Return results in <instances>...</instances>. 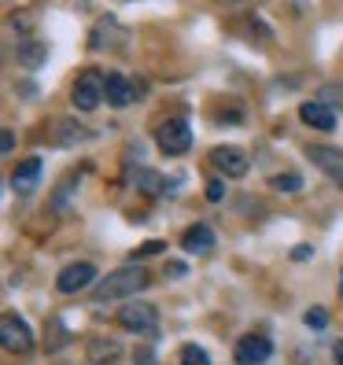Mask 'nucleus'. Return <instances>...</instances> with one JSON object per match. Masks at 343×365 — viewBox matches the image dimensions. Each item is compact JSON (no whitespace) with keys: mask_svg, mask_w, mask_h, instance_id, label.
Instances as JSON below:
<instances>
[{"mask_svg":"<svg viewBox=\"0 0 343 365\" xmlns=\"http://www.w3.org/2000/svg\"><path fill=\"white\" fill-rule=\"evenodd\" d=\"M107 103L111 107H130L133 103V85L122 74H107Z\"/></svg>","mask_w":343,"mask_h":365,"instance_id":"13","label":"nucleus"},{"mask_svg":"<svg viewBox=\"0 0 343 365\" xmlns=\"http://www.w3.org/2000/svg\"><path fill=\"white\" fill-rule=\"evenodd\" d=\"M41 178V159H26V163H19L15 166V174H11V188L15 192H30Z\"/></svg>","mask_w":343,"mask_h":365,"instance_id":"14","label":"nucleus"},{"mask_svg":"<svg viewBox=\"0 0 343 365\" xmlns=\"http://www.w3.org/2000/svg\"><path fill=\"white\" fill-rule=\"evenodd\" d=\"M214 4H225V8H240V4H259V0H214Z\"/></svg>","mask_w":343,"mask_h":365,"instance_id":"25","label":"nucleus"},{"mask_svg":"<svg viewBox=\"0 0 343 365\" xmlns=\"http://www.w3.org/2000/svg\"><path fill=\"white\" fill-rule=\"evenodd\" d=\"M15 59H19V67H41V63L48 59V48L41 45L37 37H19V45H15Z\"/></svg>","mask_w":343,"mask_h":365,"instance_id":"11","label":"nucleus"},{"mask_svg":"<svg viewBox=\"0 0 343 365\" xmlns=\"http://www.w3.org/2000/svg\"><path fill=\"white\" fill-rule=\"evenodd\" d=\"M140 288H148V273L140 266H122L115 273H107L103 281L96 284L93 299H96V303H118V299L137 295Z\"/></svg>","mask_w":343,"mask_h":365,"instance_id":"1","label":"nucleus"},{"mask_svg":"<svg viewBox=\"0 0 343 365\" xmlns=\"http://www.w3.org/2000/svg\"><path fill=\"white\" fill-rule=\"evenodd\" d=\"M0 343H4V351H11V354H26L34 347V332L19 314H4V321H0Z\"/></svg>","mask_w":343,"mask_h":365,"instance_id":"5","label":"nucleus"},{"mask_svg":"<svg viewBox=\"0 0 343 365\" xmlns=\"http://www.w3.org/2000/svg\"><path fill=\"white\" fill-rule=\"evenodd\" d=\"M163 247H166L163 240H148L144 247H137V251H133V259H148V255H159Z\"/></svg>","mask_w":343,"mask_h":365,"instance_id":"21","label":"nucleus"},{"mask_svg":"<svg viewBox=\"0 0 343 365\" xmlns=\"http://www.w3.org/2000/svg\"><path fill=\"white\" fill-rule=\"evenodd\" d=\"M270 354H273V343L266 336H244L237 343V361L240 365H262V361H270Z\"/></svg>","mask_w":343,"mask_h":365,"instance_id":"9","label":"nucleus"},{"mask_svg":"<svg viewBox=\"0 0 343 365\" xmlns=\"http://www.w3.org/2000/svg\"><path fill=\"white\" fill-rule=\"evenodd\" d=\"M100 100H107V78L96 74V71H85V74L74 81L71 103L78 107V111H96Z\"/></svg>","mask_w":343,"mask_h":365,"instance_id":"2","label":"nucleus"},{"mask_svg":"<svg viewBox=\"0 0 343 365\" xmlns=\"http://www.w3.org/2000/svg\"><path fill=\"white\" fill-rule=\"evenodd\" d=\"M122 354V347L115 339H93L89 343V361H96V365H107V361H115Z\"/></svg>","mask_w":343,"mask_h":365,"instance_id":"15","label":"nucleus"},{"mask_svg":"<svg viewBox=\"0 0 343 365\" xmlns=\"http://www.w3.org/2000/svg\"><path fill=\"white\" fill-rule=\"evenodd\" d=\"M181 247H185L188 255H207V251L214 247V232H210L207 225H192V229H185V236H181Z\"/></svg>","mask_w":343,"mask_h":365,"instance_id":"12","label":"nucleus"},{"mask_svg":"<svg viewBox=\"0 0 343 365\" xmlns=\"http://www.w3.org/2000/svg\"><path fill=\"white\" fill-rule=\"evenodd\" d=\"M118 325L130 329V332H140V336H155L159 332V314L148 303H126L118 310Z\"/></svg>","mask_w":343,"mask_h":365,"instance_id":"4","label":"nucleus"},{"mask_svg":"<svg viewBox=\"0 0 343 365\" xmlns=\"http://www.w3.org/2000/svg\"><path fill=\"white\" fill-rule=\"evenodd\" d=\"M89 140V130H78V122H59V144H78Z\"/></svg>","mask_w":343,"mask_h":365,"instance_id":"17","label":"nucleus"},{"mask_svg":"<svg viewBox=\"0 0 343 365\" xmlns=\"http://www.w3.org/2000/svg\"><path fill=\"white\" fill-rule=\"evenodd\" d=\"M155 144L163 148L166 155H185L188 148H192V130H188V122H185V118H166V122H159Z\"/></svg>","mask_w":343,"mask_h":365,"instance_id":"3","label":"nucleus"},{"mask_svg":"<svg viewBox=\"0 0 343 365\" xmlns=\"http://www.w3.org/2000/svg\"><path fill=\"white\" fill-rule=\"evenodd\" d=\"M210 163L218 166L225 178H244V174H247V166H251V163H247V155L240 152V148H232V144L214 148V152H210Z\"/></svg>","mask_w":343,"mask_h":365,"instance_id":"6","label":"nucleus"},{"mask_svg":"<svg viewBox=\"0 0 343 365\" xmlns=\"http://www.w3.org/2000/svg\"><path fill=\"white\" fill-rule=\"evenodd\" d=\"M270 185L277 192H288V196H292V192L303 188V178H299V174H277V178H270Z\"/></svg>","mask_w":343,"mask_h":365,"instance_id":"19","label":"nucleus"},{"mask_svg":"<svg viewBox=\"0 0 343 365\" xmlns=\"http://www.w3.org/2000/svg\"><path fill=\"white\" fill-rule=\"evenodd\" d=\"M222 196H225V185H222V181H210V185H207V200L218 203Z\"/></svg>","mask_w":343,"mask_h":365,"instance_id":"23","label":"nucleus"},{"mask_svg":"<svg viewBox=\"0 0 343 365\" xmlns=\"http://www.w3.org/2000/svg\"><path fill=\"white\" fill-rule=\"evenodd\" d=\"M170 277H185V262H170Z\"/></svg>","mask_w":343,"mask_h":365,"instance_id":"27","label":"nucleus"},{"mask_svg":"<svg viewBox=\"0 0 343 365\" xmlns=\"http://www.w3.org/2000/svg\"><path fill=\"white\" fill-rule=\"evenodd\" d=\"M181 365H210V358H207L203 347H196V343H185L181 347Z\"/></svg>","mask_w":343,"mask_h":365,"instance_id":"18","label":"nucleus"},{"mask_svg":"<svg viewBox=\"0 0 343 365\" xmlns=\"http://www.w3.org/2000/svg\"><path fill=\"white\" fill-rule=\"evenodd\" d=\"M321 103H343V89H339V85H329V89H321Z\"/></svg>","mask_w":343,"mask_h":365,"instance_id":"22","label":"nucleus"},{"mask_svg":"<svg viewBox=\"0 0 343 365\" xmlns=\"http://www.w3.org/2000/svg\"><path fill=\"white\" fill-rule=\"evenodd\" d=\"M310 163L321 170V174H329L339 188H343V152L339 148H325V144H317V148H310Z\"/></svg>","mask_w":343,"mask_h":365,"instance_id":"7","label":"nucleus"},{"mask_svg":"<svg viewBox=\"0 0 343 365\" xmlns=\"http://www.w3.org/2000/svg\"><path fill=\"white\" fill-rule=\"evenodd\" d=\"M299 118H303L310 130H336V111L321 100H307L299 107Z\"/></svg>","mask_w":343,"mask_h":365,"instance_id":"10","label":"nucleus"},{"mask_svg":"<svg viewBox=\"0 0 343 365\" xmlns=\"http://www.w3.org/2000/svg\"><path fill=\"white\" fill-rule=\"evenodd\" d=\"M96 281V266H89V262H74V266H67L59 277H56V288L59 292H81V288H89Z\"/></svg>","mask_w":343,"mask_h":365,"instance_id":"8","label":"nucleus"},{"mask_svg":"<svg viewBox=\"0 0 343 365\" xmlns=\"http://www.w3.org/2000/svg\"><path fill=\"white\" fill-rule=\"evenodd\" d=\"M133 185L144 192V196H163V192H166V181L155 174V170H137V174H133Z\"/></svg>","mask_w":343,"mask_h":365,"instance_id":"16","label":"nucleus"},{"mask_svg":"<svg viewBox=\"0 0 343 365\" xmlns=\"http://www.w3.org/2000/svg\"><path fill=\"white\" fill-rule=\"evenodd\" d=\"M332 358H336V365H343V339H339L336 347H332Z\"/></svg>","mask_w":343,"mask_h":365,"instance_id":"28","label":"nucleus"},{"mask_svg":"<svg viewBox=\"0 0 343 365\" xmlns=\"http://www.w3.org/2000/svg\"><path fill=\"white\" fill-rule=\"evenodd\" d=\"M0 148H4V155L15 152V137H11V130H4V137H0Z\"/></svg>","mask_w":343,"mask_h":365,"instance_id":"24","label":"nucleus"},{"mask_svg":"<svg viewBox=\"0 0 343 365\" xmlns=\"http://www.w3.org/2000/svg\"><path fill=\"white\" fill-rule=\"evenodd\" d=\"M292 259H299V262L310 259V247H295V251H292Z\"/></svg>","mask_w":343,"mask_h":365,"instance_id":"26","label":"nucleus"},{"mask_svg":"<svg viewBox=\"0 0 343 365\" xmlns=\"http://www.w3.org/2000/svg\"><path fill=\"white\" fill-rule=\"evenodd\" d=\"M303 321H307L310 329H325V325H329V314L321 310V307H314V310H307V317H303Z\"/></svg>","mask_w":343,"mask_h":365,"instance_id":"20","label":"nucleus"}]
</instances>
